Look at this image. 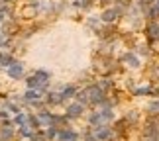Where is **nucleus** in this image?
<instances>
[{
	"instance_id": "nucleus-1",
	"label": "nucleus",
	"mask_w": 159,
	"mask_h": 141,
	"mask_svg": "<svg viewBox=\"0 0 159 141\" xmlns=\"http://www.w3.org/2000/svg\"><path fill=\"white\" fill-rule=\"evenodd\" d=\"M148 32L151 35V39H159V26L157 24H151V26L148 28Z\"/></svg>"
},
{
	"instance_id": "nucleus-2",
	"label": "nucleus",
	"mask_w": 159,
	"mask_h": 141,
	"mask_svg": "<svg viewBox=\"0 0 159 141\" xmlns=\"http://www.w3.org/2000/svg\"><path fill=\"white\" fill-rule=\"evenodd\" d=\"M81 112H83V108L79 106V104H73V106L69 108V112H67V114H71V118H77V116L81 114Z\"/></svg>"
},
{
	"instance_id": "nucleus-3",
	"label": "nucleus",
	"mask_w": 159,
	"mask_h": 141,
	"mask_svg": "<svg viewBox=\"0 0 159 141\" xmlns=\"http://www.w3.org/2000/svg\"><path fill=\"white\" fill-rule=\"evenodd\" d=\"M10 75H12V77H20V75H22V71H20V65H12V69H10Z\"/></svg>"
},
{
	"instance_id": "nucleus-4",
	"label": "nucleus",
	"mask_w": 159,
	"mask_h": 141,
	"mask_svg": "<svg viewBox=\"0 0 159 141\" xmlns=\"http://www.w3.org/2000/svg\"><path fill=\"white\" fill-rule=\"evenodd\" d=\"M108 135H110L108 130H98V133H96V137H98V139H100V137H108Z\"/></svg>"
}]
</instances>
